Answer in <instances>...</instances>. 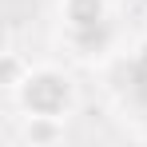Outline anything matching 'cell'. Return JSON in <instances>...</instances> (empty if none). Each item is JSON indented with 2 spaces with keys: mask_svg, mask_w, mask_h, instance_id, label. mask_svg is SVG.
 I'll return each mask as SVG.
<instances>
[{
  "mask_svg": "<svg viewBox=\"0 0 147 147\" xmlns=\"http://www.w3.org/2000/svg\"><path fill=\"white\" fill-rule=\"evenodd\" d=\"M16 139H20V147H56V143L68 139V119H56V115H20Z\"/></svg>",
  "mask_w": 147,
  "mask_h": 147,
  "instance_id": "obj_3",
  "label": "cell"
},
{
  "mask_svg": "<svg viewBox=\"0 0 147 147\" xmlns=\"http://www.w3.org/2000/svg\"><path fill=\"white\" fill-rule=\"evenodd\" d=\"M28 72H32V60H24L20 48L8 40L4 52H0V84H4V96H8V99L16 96V88L28 80Z\"/></svg>",
  "mask_w": 147,
  "mask_h": 147,
  "instance_id": "obj_4",
  "label": "cell"
},
{
  "mask_svg": "<svg viewBox=\"0 0 147 147\" xmlns=\"http://www.w3.org/2000/svg\"><path fill=\"white\" fill-rule=\"evenodd\" d=\"M139 64H147V40L139 44Z\"/></svg>",
  "mask_w": 147,
  "mask_h": 147,
  "instance_id": "obj_5",
  "label": "cell"
},
{
  "mask_svg": "<svg viewBox=\"0 0 147 147\" xmlns=\"http://www.w3.org/2000/svg\"><path fill=\"white\" fill-rule=\"evenodd\" d=\"M56 16L68 32L72 44H92L107 36L111 24V0H60L56 4Z\"/></svg>",
  "mask_w": 147,
  "mask_h": 147,
  "instance_id": "obj_2",
  "label": "cell"
},
{
  "mask_svg": "<svg viewBox=\"0 0 147 147\" xmlns=\"http://www.w3.org/2000/svg\"><path fill=\"white\" fill-rule=\"evenodd\" d=\"M12 103L20 107V115H56V119H72L80 107V84L72 72H64L60 64H32L28 80L16 88Z\"/></svg>",
  "mask_w": 147,
  "mask_h": 147,
  "instance_id": "obj_1",
  "label": "cell"
}]
</instances>
